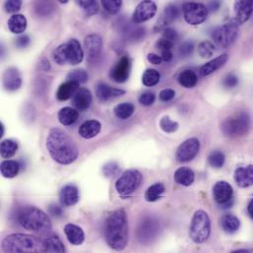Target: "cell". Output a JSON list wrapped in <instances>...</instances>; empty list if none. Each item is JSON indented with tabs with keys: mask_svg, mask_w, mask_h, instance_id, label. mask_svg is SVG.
I'll return each mask as SVG.
<instances>
[{
	"mask_svg": "<svg viewBox=\"0 0 253 253\" xmlns=\"http://www.w3.org/2000/svg\"><path fill=\"white\" fill-rule=\"evenodd\" d=\"M46 149L51 158L60 165L72 164L79 155L74 141L60 128L50 129L46 138Z\"/></svg>",
	"mask_w": 253,
	"mask_h": 253,
	"instance_id": "obj_1",
	"label": "cell"
},
{
	"mask_svg": "<svg viewBox=\"0 0 253 253\" xmlns=\"http://www.w3.org/2000/svg\"><path fill=\"white\" fill-rule=\"evenodd\" d=\"M105 237L108 246L122 252L128 244V221L126 211L119 209L112 212L106 220Z\"/></svg>",
	"mask_w": 253,
	"mask_h": 253,
	"instance_id": "obj_2",
	"label": "cell"
},
{
	"mask_svg": "<svg viewBox=\"0 0 253 253\" xmlns=\"http://www.w3.org/2000/svg\"><path fill=\"white\" fill-rule=\"evenodd\" d=\"M4 253H46L45 242L30 235L14 234L6 237L2 242Z\"/></svg>",
	"mask_w": 253,
	"mask_h": 253,
	"instance_id": "obj_3",
	"label": "cell"
},
{
	"mask_svg": "<svg viewBox=\"0 0 253 253\" xmlns=\"http://www.w3.org/2000/svg\"><path fill=\"white\" fill-rule=\"evenodd\" d=\"M17 223L26 230L33 232H47L51 229L48 216L35 206H25L16 214Z\"/></svg>",
	"mask_w": 253,
	"mask_h": 253,
	"instance_id": "obj_4",
	"label": "cell"
},
{
	"mask_svg": "<svg viewBox=\"0 0 253 253\" xmlns=\"http://www.w3.org/2000/svg\"><path fill=\"white\" fill-rule=\"evenodd\" d=\"M52 56L54 61L59 65H64L66 63L77 65L84 59V50L78 40L71 39L66 43L57 46L53 50Z\"/></svg>",
	"mask_w": 253,
	"mask_h": 253,
	"instance_id": "obj_5",
	"label": "cell"
},
{
	"mask_svg": "<svg viewBox=\"0 0 253 253\" xmlns=\"http://www.w3.org/2000/svg\"><path fill=\"white\" fill-rule=\"evenodd\" d=\"M251 126V116L248 112L242 111L227 118L221 126V130L227 137L239 138L248 134Z\"/></svg>",
	"mask_w": 253,
	"mask_h": 253,
	"instance_id": "obj_6",
	"label": "cell"
},
{
	"mask_svg": "<svg viewBox=\"0 0 253 253\" xmlns=\"http://www.w3.org/2000/svg\"><path fill=\"white\" fill-rule=\"evenodd\" d=\"M211 234V220L203 210L194 213L189 230V236L195 244H204Z\"/></svg>",
	"mask_w": 253,
	"mask_h": 253,
	"instance_id": "obj_7",
	"label": "cell"
},
{
	"mask_svg": "<svg viewBox=\"0 0 253 253\" xmlns=\"http://www.w3.org/2000/svg\"><path fill=\"white\" fill-rule=\"evenodd\" d=\"M239 25L234 21L215 29V31L212 34V39L216 45H218L219 47L228 48L236 42V40L239 37Z\"/></svg>",
	"mask_w": 253,
	"mask_h": 253,
	"instance_id": "obj_8",
	"label": "cell"
},
{
	"mask_svg": "<svg viewBox=\"0 0 253 253\" xmlns=\"http://www.w3.org/2000/svg\"><path fill=\"white\" fill-rule=\"evenodd\" d=\"M143 180L142 173L137 169H128L125 171L116 182V189L123 196L131 195L141 185Z\"/></svg>",
	"mask_w": 253,
	"mask_h": 253,
	"instance_id": "obj_9",
	"label": "cell"
},
{
	"mask_svg": "<svg viewBox=\"0 0 253 253\" xmlns=\"http://www.w3.org/2000/svg\"><path fill=\"white\" fill-rule=\"evenodd\" d=\"M184 20L189 25H200L208 17V7L198 2H185L182 6Z\"/></svg>",
	"mask_w": 253,
	"mask_h": 253,
	"instance_id": "obj_10",
	"label": "cell"
},
{
	"mask_svg": "<svg viewBox=\"0 0 253 253\" xmlns=\"http://www.w3.org/2000/svg\"><path fill=\"white\" fill-rule=\"evenodd\" d=\"M160 232V224L153 217H145L137 229V237L141 244L149 245L157 239Z\"/></svg>",
	"mask_w": 253,
	"mask_h": 253,
	"instance_id": "obj_11",
	"label": "cell"
},
{
	"mask_svg": "<svg viewBox=\"0 0 253 253\" xmlns=\"http://www.w3.org/2000/svg\"><path fill=\"white\" fill-rule=\"evenodd\" d=\"M213 196L223 209L230 208L234 204V189L227 181H218L214 185Z\"/></svg>",
	"mask_w": 253,
	"mask_h": 253,
	"instance_id": "obj_12",
	"label": "cell"
},
{
	"mask_svg": "<svg viewBox=\"0 0 253 253\" xmlns=\"http://www.w3.org/2000/svg\"><path fill=\"white\" fill-rule=\"evenodd\" d=\"M200 151V142L197 138L185 140L176 150L175 158L180 163H187L195 159Z\"/></svg>",
	"mask_w": 253,
	"mask_h": 253,
	"instance_id": "obj_13",
	"label": "cell"
},
{
	"mask_svg": "<svg viewBox=\"0 0 253 253\" xmlns=\"http://www.w3.org/2000/svg\"><path fill=\"white\" fill-rule=\"evenodd\" d=\"M157 13V5L154 1L145 0L140 2L132 16V21L135 24L144 23L150 19H152Z\"/></svg>",
	"mask_w": 253,
	"mask_h": 253,
	"instance_id": "obj_14",
	"label": "cell"
},
{
	"mask_svg": "<svg viewBox=\"0 0 253 253\" xmlns=\"http://www.w3.org/2000/svg\"><path fill=\"white\" fill-rule=\"evenodd\" d=\"M131 72V60L128 56H123L112 68L110 76L117 83L126 82Z\"/></svg>",
	"mask_w": 253,
	"mask_h": 253,
	"instance_id": "obj_15",
	"label": "cell"
},
{
	"mask_svg": "<svg viewBox=\"0 0 253 253\" xmlns=\"http://www.w3.org/2000/svg\"><path fill=\"white\" fill-rule=\"evenodd\" d=\"M103 44V38L98 34H91L85 38L84 46L90 60H94L101 55Z\"/></svg>",
	"mask_w": 253,
	"mask_h": 253,
	"instance_id": "obj_16",
	"label": "cell"
},
{
	"mask_svg": "<svg viewBox=\"0 0 253 253\" xmlns=\"http://www.w3.org/2000/svg\"><path fill=\"white\" fill-rule=\"evenodd\" d=\"M2 84L5 90L9 92L17 91L22 86V76L16 67L8 68L2 76Z\"/></svg>",
	"mask_w": 253,
	"mask_h": 253,
	"instance_id": "obj_17",
	"label": "cell"
},
{
	"mask_svg": "<svg viewBox=\"0 0 253 253\" xmlns=\"http://www.w3.org/2000/svg\"><path fill=\"white\" fill-rule=\"evenodd\" d=\"M235 22L240 26L250 20L253 14V0H241L235 4Z\"/></svg>",
	"mask_w": 253,
	"mask_h": 253,
	"instance_id": "obj_18",
	"label": "cell"
},
{
	"mask_svg": "<svg viewBox=\"0 0 253 253\" xmlns=\"http://www.w3.org/2000/svg\"><path fill=\"white\" fill-rule=\"evenodd\" d=\"M93 103V96L90 90L86 88H80L74 97L72 98L73 107L80 112L87 111Z\"/></svg>",
	"mask_w": 253,
	"mask_h": 253,
	"instance_id": "obj_19",
	"label": "cell"
},
{
	"mask_svg": "<svg viewBox=\"0 0 253 253\" xmlns=\"http://www.w3.org/2000/svg\"><path fill=\"white\" fill-rule=\"evenodd\" d=\"M79 190L74 184L65 185L59 193V200L62 206L70 207L79 201Z\"/></svg>",
	"mask_w": 253,
	"mask_h": 253,
	"instance_id": "obj_20",
	"label": "cell"
},
{
	"mask_svg": "<svg viewBox=\"0 0 253 253\" xmlns=\"http://www.w3.org/2000/svg\"><path fill=\"white\" fill-rule=\"evenodd\" d=\"M235 181L238 186L248 188L253 185V165L238 168L235 171Z\"/></svg>",
	"mask_w": 253,
	"mask_h": 253,
	"instance_id": "obj_21",
	"label": "cell"
},
{
	"mask_svg": "<svg viewBox=\"0 0 253 253\" xmlns=\"http://www.w3.org/2000/svg\"><path fill=\"white\" fill-rule=\"evenodd\" d=\"M229 60V54L224 53L221 54L219 56H217L216 58L210 60L209 62L205 63L199 70V74L202 77H206L211 75L212 73L216 72L217 70H219L221 67H223Z\"/></svg>",
	"mask_w": 253,
	"mask_h": 253,
	"instance_id": "obj_22",
	"label": "cell"
},
{
	"mask_svg": "<svg viewBox=\"0 0 253 253\" xmlns=\"http://www.w3.org/2000/svg\"><path fill=\"white\" fill-rule=\"evenodd\" d=\"M179 14L180 12L176 5H173V4L168 5L164 10L161 16V19L157 23L156 29L162 30L163 28H166L168 25L173 23L179 17Z\"/></svg>",
	"mask_w": 253,
	"mask_h": 253,
	"instance_id": "obj_23",
	"label": "cell"
},
{
	"mask_svg": "<svg viewBox=\"0 0 253 253\" xmlns=\"http://www.w3.org/2000/svg\"><path fill=\"white\" fill-rule=\"evenodd\" d=\"M96 93H97L98 99L101 102H107L113 98L125 95L126 91L122 90V89H118V88H112L105 83H100L97 86Z\"/></svg>",
	"mask_w": 253,
	"mask_h": 253,
	"instance_id": "obj_24",
	"label": "cell"
},
{
	"mask_svg": "<svg viewBox=\"0 0 253 253\" xmlns=\"http://www.w3.org/2000/svg\"><path fill=\"white\" fill-rule=\"evenodd\" d=\"M80 89V85L78 83L72 81H66L62 83L56 92V98L58 101L64 102L74 97L76 92Z\"/></svg>",
	"mask_w": 253,
	"mask_h": 253,
	"instance_id": "obj_25",
	"label": "cell"
},
{
	"mask_svg": "<svg viewBox=\"0 0 253 253\" xmlns=\"http://www.w3.org/2000/svg\"><path fill=\"white\" fill-rule=\"evenodd\" d=\"M64 233L71 245L80 246L84 243L85 234L80 227L73 224H67L64 228Z\"/></svg>",
	"mask_w": 253,
	"mask_h": 253,
	"instance_id": "obj_26",
	"label": "cell"
},
{
	"mask_svg": "<svg viewBox=\"0 0 253 253\" xmlns=\"http://www.w3.org/2000/svg\"><path fill=\"white\" fill-rule=\"evenodd\" d=\"M102 129V125L96 120H91L85 122L79 127V134L84 139H91L96 137Z\"/></svg>",
	"mask_w": 253,
	"mask_h": 253,
	"instance_id": "obj_27",
	"label": "cell"
},
{
	"mask_svg": "<svg viewBox=\"0 0 253 253\" xmlns=\"http://www.w3.org/2000/svg\"><path fill=\"white\" fill-rule=\"evenodd\" d=\"M195 180L194 171L186 167H181L174 172V181L182 186H190Z\"/></svg>",
	"mask_w": 253,
	"mask_h": 253,
	"instance_id": "obj_28",
	"label": "cell"
},
{
	"mask_svg": "<svg viewBox=\"0 0 253 253\" xmlns=\"http://www.w3.org/2000/svg\"><path fill=\"white\" fill-rule=\"evenodd\" d=\"M27 19L22 14H14L8 20V28L13 34L20 35L27 29Z\"/></svg>",
	"mask_w": 253,
	"mask_h": 253,
	"instance_id": "obj_29",
	"label": "cell"
},
{
	"mask_svg": "<svg viewBox=\"0 0 253 253\" xmlns=\"http://www.w3.org/2000/svg\"><path fill=\"white\" fill-rule=\"evenodd\" d=\"M78 118H79V113L76 109H73V108L66 107L61 109L58 113V121L62 126H72L73 124H75Z\"/></svg>",
	"mask_w": 253,
	"mask_h": 253,
	"instance_id": "obj_30",
	"label": "cell"
},
{
	"mask_svg": "<svg viewBox=\"0 0 253 253\" xmlns=\"http://www.w3.org/2000/svg\"><path fill=\"white\" fill-rule=\"evenodd\" d=\"M221 227L227 234H234L240 229L241 221L233 214H226L221 219Z\"/></svg>",
	"mask_w": 253,
	"mask_h": 253,
	"instance_id": "obj_31",
	"label": "cell"
},
{
	"mask_svg": "<svg viewBox=\"0 0 253 253\" xmlns=\"http://www.w3.org/2000/svg\"><path fill=\"white\" fill-rule=\"evenodd\" d=\"M177 81L182 87L186 89H191L197 85L198 77L195 72H193L192 70L186 69L179 73L177 77Z\"/></svg>",
	"mask_w": 253,
	"mask_h": 253,
	"instance_id": "obj_32",
	"label": "cell"
},
{
	"mask_svg": "<svg viewBox=\"0 0 253 253\" xmlns=\"http://www.w3.org/2000/svg\"><path fill=\"white\" fill-rule=\"evenodd\" d=\"M166 191V187L163 183L157 182L153 185H151L145 193V199L148 202H156L159 199H161Z\"/></svg>",
	"mask_w": 253,
	"mask_h": 253,
	"instance_id": "obj_33",
	"label": "cell"
},
{
	"mask_svg": "<svg viewBox=\"0 0 253 253\" xmlns=\"http://www.w3.org/2000/svg\"><path fill=\"white\" fill-rule=\"evenodd\" d=\"M20 165L16 161L6 160L1 164V174L6 178H13L18 175Z\"/></svg>",
	"mask_w": 253,
	"mask_h": 253,
	"instance_id": "obj_34",
	"label": "cell"
},
{
	"mask_svg": "<svg viewBox=\"0 0 253 253\" xmlns=\"http://www.w3.org/2000/svg\"><path fill=\"white\" fill-rule=\"evenodd\" d=\"M18 150V143L11 139H6L1 142L0 145V151H1V157L4 159H10L12 158Z\"/></svg>",
	"mask_w": 253,
	"mask_h": 253,
	"instance_id": "obj_35",
	"label": "cell"
},
{
	"mask_svg": "<svg viewBox=\"0 0 253 253\" xmlns=\"http://www.w3.org/2000/svg\"><path fill=\"white\" fill-rule=\"evenodd\" d=\"M114 112H115V115L118 119L126 121V120H128L134 114L135 107L131 103H123V104L118 105L115 108Z\"/></svg>",
	"mask_w": 253,
	"mask_h": 253,
	"instance_id": "obj_36",
	"label": "cell"
},
{
	"mask_svg": "<svg viewBox=\"0 0 253 253\" xmlns=\"http://www.w3.org/2000/svg\"><path fill=\"white\" fill-rule=\"evenodd\" d=\"M54 5L49 1H38L35 3V12L40 17H49L54 12Z\"/></svg>",
	"mask_w": 253,
	"mask_h": 253,
	"instance_id": "obj_37",
	"label": "cell"
},
{
	"mask_svg": "<svg viewBox=\"0 0 253 253\" xmlns=\"http://www.w3.org/2000/svg\"><path fill=\"white\" fill-rule=\"evenodd\" d=\"M161 80V74L156 69H147L142 77V82L146 87H153Z\"/></svg>",
	"mask_w": 253,
	"mask_h": 253,
	"instance_id": "obj_38",
	"label": "cell"
},
{
	"mask_svg": "<svg viewBox=\"0 0 253 253\" xmlns=\"http://www.w3.org/2000/svg\"><path fill=\"white\" fill-rule=\"evenodd\" d=\"M226 162V156L222 151H213L208 157L209 165L214 169H221L224 167Z\"/></svg>",
	"mask_w": 253,
	"mask_h": 253,
	"instance_id": "obj_39",
	"label": "cell"
},
{
	"mask_svg": "<svg viewBox=\"0 0 253 253\" xmlns=\"http://www.w3.org/2000/svg\"><path fill=\"white\" fill-rule=\"evenodd\" d=\"M88 79H89L88 72L83 68L74 69V70L70 71L69 74L67 75V80L68 81L78 83L79 85L83 84V83H86L88 81Z\"/></svg>",
	"mask_w": 253,
	"mask_h": 253,
	"instance_id": "obj_40",
	"label": "cell"
},
{
	"mask_svg": "<svg viewBox=\"0 0 253 253\" xmlns=\"http://www.w3.org/2000/svg\"><path fill=\"white\" fill-rule=\"evenodd\" d=\"M47 252L53 253H65V247L58 237H49L45 241Z\"/></svg>",
	"mask_w": 253,
	"mask_h": 253,
	"instance_id": "obj_41",
	"label": "cell"
},
{
	"mask_svg": "<svg viewBox=\"0 0 253 253\" xmlns=\"http://www.w3.org/2000/svg\"><path fill=\"white\" fill-rule=\"evenodd\" d=\"M215 45L212 42L209 41H203L198 44V54L202 57V58H209L211 56H213V54L215 53L216 49H215Z\"/></svg>",
	"mask_w": 253,
	"mask_h": 253,
	"instance_id": "obj_42",
	"label": "cell"
},
{
	"mask_svg": "<svg viewBox=\"0 0 253 253\" xmlns=\"http://www.w3.org/2000/svg\"><path fill=\"white\" fill-rule=\"evenodd\" d=\"M78 4L83 8L87 16H93L99 12V5L94 0H82L79 1Z\"/></svg>",
	"mask_w": 253,
	"mask_h": 253,
	"instance_id": "obj_43",
	"label": "cell"
},
{
	"mask_svg": "<svg viewBox=\"0 0 253 253\" xmlns=\"http://www.w3.org/2000/svg\"><path fill=\"white\" fill-rule=\"evenodd\" d=\"M160 127L166 133H173L178 129L179 125L178 123L171 121L169 117H164L160 122Z\"/></svg>",
	"mask_w": 253,
	"mask_h": 253,
	"instance_id": "obj_44",
	"label": "cell"
},
{
	"mask_svg": "<svg viewBox=\"0 0 253 253\" xmlns=\"http://www.w3.org/2000/svg\"><path fill=\"white\" fill-rule=\"evenodd\" d=\"M102 4H103L104 9L108 13L117 14L123 5V1H121V0H103Z\"/></svg>",
	"mask_w": 253,
	"mask_h": 253,
	"instance_id": "obj_45",
	"label": "cell"
},
{
	"mask_svg": "<svg viewBox=\"0 0 253 253\" xmlns=\"http://www.w3.org/2000/svg\"><path fill=\"white\" fill-rule=\"evenodd\" d=\"M120 170H121L120 166L115 162H110L107 165H105V167L103 168V171H104L105 175L108 177H111V178L117 176L119 174Z\"/></svg>",
	"mask_w": 253,
	"mask_h": 253,
	"instance_id": "obj_46",
	"label": "cell"
},
{
	"mask_svg": "<svg viewBox=\"0 0 253 253\" xmlns=\"http://www.w3.org/2000/svg\"><path fill=\"white\" fill-rule=\"evenodd\" d=\"M155 100H156V96L152 92H145L139 97V103L145 107L152 106L155 103Z\"/></svg>",
	"mask_w": 253,
	"mask_h": 253,
	"instance_id": "obj_47",
	"label": "cell"
},
{
	"mask_svg": "<svg viewBox=\"0 0 253 253\" xmlns=\"http://www.w3.org/2000/svg\"><path fill=\"white\" fill-rule=\"evenodd\" d=\"M194 50V43L190 41L184 42L179 47V55L181 57H188Z\"/></svg>",
	"mask_w": 253,
	"mask_h": 253,
	"instance_id": "obj_48",
	"label": "cell"
},
{
	"mask_svg": "<svg viewBox=\"0 0 253 253\" xmlns=\"http://www.w3.org/2000/svg\"><path fill=\"white\" fill-rule=\"evenodd\" d=\"M22 6L21 0H8L4 3L5 11L8 13H16L20 10Z\"/></svg>",
	"mask_w": 253,
	"mask_h": 253,
	"instance_id": "obj_49",
	"label": "cell"
},
{
	"mask_svg": "<svg viewBox=\"0 0 253 253\" xmlns=\"http://www.w3.org/2000/svg\"><path fill=\"white\" fill-rule=\"evenodd\" d=\"M239 84V78L236 74H228L223 80V86L227 89H233Z\"/></svg>",
	"mask_w": 253,
	"mask_h": 253,
	"instance_id": "obj_50",
	"label": "cell"
},
{
	"mask_svg": "<svg viewBox=\"0 0 253 253\" xmlns=\"http://www.w3.org/2000/svg\"><path fill=\"white\" fill-rule=\"evenodd\" d=\"M174 97H175V91L172 89H165L161 91L159 95V98L162 102H169L173 100Z\"/></svg>",
	"mask_w": 253,
	"mask_h": 253,
	"instance_id": "obj_51",
	"label": "cell"
},
{
	"mask_svg": "<svg viewBox=\"0 0 253 253\" xmlns=\"http://www.w3.org/2000/svg\"><path fill=\"white\" fill-rule=\"evenodd\" d=\"M163 39H166L167 41H169L174 43V42L177 40V33L175 30L171 28H166L163 33Z\"/></svg>",
	"mask_w": 253,
	"mask_h": 253,
	"instance_id": "obj_52",
	"label": "cell"
},
{
	"mask_svg": "<svg viewBox=\"0 0 253 253\" xmlns=\"http://www.w3.org/2000/svg\"><path fill=\"white\" fill-rule=\"evenodd\" d=\"M158 49H160L161 51L163 50H171L172 47H173V42H169V41H167L166 39H160L157 43H156Z\"/></svg>",
	"mask_w": 253,
	"mask_h": 253,
	"instance_id": "obj_53",
	"label": "cell"
},
{
	"mask_svg": "<svg viewBox=\"0 0 253 253\" xmlns=\"http://www.w3.org/2000/svg\"><path fill=\"white\" fill-rule=\"evenodd\" d=\"M30 42H31V39L28 35H22L15 40V44L19 48H25L29 45Z\"/></svg>",
	"mask_w": 253,
	"mask_h": 253,
	"instance_id": "obj_54",
	"label": "cell"
},
{
	"mask_svg": "<svg viewBox=\"0 0 253 253\" xmlns=\"http://www.w3.org/2000/svg\"><path fill=\"white\" fill-rule=\"evenodd\" d=\"M48 212L53 217H61L62 216V209L60 206H58L56 204H51L48 207Z\"/></svg>",
	"mask_w": 253,
	"mask_h": 253,
	"instance_id": "obj_55",
	"label": "cell"
},
{
	"mask_svg": "<svg viewBox=\"0 0 253 253\" xmlns=\"http://www.w3.org/2000/svg\"><path fill=\"white\" fill-rule=\"evenodd\" d=\"M147 58H148V61H149L150 63L154 64V65H159V64H161L162 61H163L161 55H158V54H156V53H149L148 56H147Z\"/></svg>",
	"mask_w": 253,
	"mask_h": 253,
	"instance_id": "obj_56",
	"label": "cell"
},
{
	"mask_svg": "<svg viewBox=\"0 0 253 253\" xmlns=\"http://www.w3.org/2000/svg\"><path fill=\"white\" fill-rule=\"evenodd\" d=\"M161 57L163 59V61H166V62H169L171 59H172V52L171 50H163L161 51Z\"/></svg>",
	"mask_w": 253,
	"mask_h": 253,
	"instance_id": "obj_57",
	"label": "cell"
},
{
	"mask_svg": "<svg viewBox=\"0 0 253 253\" xmlns=\"http://www.w3.org/2000/svg\"><path fill=\"white\" fill-rule=\"evenodd\" d=\"M221 6V2L220 1H212L209 3V6H208V10L210 9L211 11H217Z\"/></svg>",
	"mask_w": 253,
	"mask_h": 253,
	"instance_id": "obj_58",
	"label": "cell"
},
{
	"mask_svg": "<svg viewBox=\"0 0 253 253\" xmlns=\"http://www.w3.org/2000/svg\"><path fill=\"white\" fill-rule=\"evenodd\" d=\"M248 211H249V214H250V216L252 217V219H253V198L251 200V202L249 203Z\"/></svg>",
	"mask_w": 253,
	"mask_h": 253,
	"instance_id": "obj_59",
	"label": "cell"
},
{
	"mask_svg": "<svg viewBox=\"0 0 253 253\" xmlns=\"http://www.w3.org/2000/svg\"><path fill=\"white\" fill-rule=\"evenodd\" d=\"M44 66H45V69H46V70H49V69H50L49 61H48V60H46V59H43V60L42 61V69H44V68H43Z\"/></svg>",
	"mask_w": 253,
	"mask_h": 253,
	"instance_id": "obj_60",
	"label": "cell"
},
{
	"mask_svg": "<svg viewBox=\"0 0 253 253\" xmlns=\"http://www.w3.org/2000/svg\"><path fill=\"white\" fill-rule=\"evenodd\" d=\"M232 253H253L250 250H245V249H242V250H238V251H235Z\"/></svg>",
	"mask_w": 253,
	"mask_h": 253,
	"instance_id": "obj_61",
	"label": "cell"
},
{
	"mask_svg": "<svg viewBox=\"0 0 253 253\" xmlns=\"http://www.w3.org/2000/svg\"><path fill=\"white\" fill-rule=\"evenodd\" d=\"M4 135V126L3 125L0 123V137H2Z\"/></svg>",
	"mask_w": 253,
	"mask_h": 253,
	"instance_id": "obj_62",
	"label": "cell"
}]
</instances>
